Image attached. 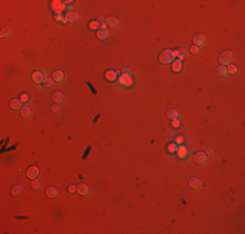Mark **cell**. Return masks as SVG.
Segmentation results:
<instances>
[{
    "mask_svg": "<svg viewBox=\"0 0 245 234\" xmlns=\"http://www.w3.org/2000/svg\"><path fill=\"white\" fill-rule=\"evenodd\" d=\"M54 18L56 20V21H61L63 24H65V20H64V16L61 14V12H56L55 13V16H54Z\"/></svg>",
    "mask_w": 245,
    "mask_h": 234,
    "instance_id": "32",
    "label": "cell"
},
{
    "mask_svg": "<svg viewBox=\"0 0 245 234\" xmlns=\"http://www.w3.org/2000/svg\"><path fill=\"white\" fill-rule=\"evenodd\" d=\"M21 116L24 118H31L33 117V111L29 105H25V107L21 108Z\"/></svg>",
    "mask_w": 245,
    "mask_h": 234,
    "instance_id": "15",
    "label": "cell"
},
{
    "mask_svg": "<svg viewBox=\"0 0 245 234\" xmlns=\"http://www.w3.org/2000/svg\"><path fill=\"white\" fill-rule=\"evenodd\" d=\"M68 191L72 194V193H76L77 191V186H74V185H69L68 186Z\"/></svg>",
    "mask_w": 245,
    "mask_h": 234,
    "instance_id": "39",
    "label": "cell"
},
{
    "mask_svg": "<svg viewBox=\"0 0 245 234\" xmlns=\"http://www.w3.org/2000/svg\"><path fill=\"white\" fill-rule=\"evenodd\" d=\"M51 7H52V9H54L55 12H63V11L67 9V4H65L64 1H57V0L51 1Z\"/></svg>",
    "mask_w": 245,
    "mask_h": 234,
    "instance_id": "5",
    "label": "cell"
},
{
    "mask_svg": "<svg viewBox=\"0 0 245 234\" xmlns=\"http://www.w3.org/2000/svg\"><path fill=\"white\" fill-rule=\"evenodd\" d=\"M121 74H125V75H132V72H130L129 68H124L121 70Z\"/></svg>",
    "mask_w": 245,
    "mask_h": 234,
    "instance_id": "38",
    "label": "cell"
},
{
    "mask_svg": "<svg viewBox=\"0 0 245 234\" xmlns=\"http://www.w3.org/2000/svg\"><path fill=\"white\" fill-rule=\"evenodd\" d=\"M205 154H206V155H211V154H213V150H211L210 147H206V152H205Z\"/></svg>",
    "mask_w": 245,
    "mask_h": 234,
    "instance_id": "42",
    "label": "cell"
},
{
    "mask_svg": "<svg viewBox=\"0 0 245 234\" xmlns=\"http://www.w3.org/2000/svg\"><path fill=\"white\" fill-rule=\"evenodd\" d=\"M217 74L219 75V77H226V75L228 74L227 67H224V65H219V67L217 68Z\"/></svg>",
    "mask_w": 245,
    "mask_h": 234,
    "instance_id": "23",
    "label": "cell"
},
{
    "mask_svg": "<svg viewBox=\"0 0 245 234\" xmlns=\"http://www.w3.org/2000/svg\"><path fill=\"white\" fill-rule=\"evenodd\" d=\"M31 187L34 190H41V187H42V185H41V182H39V180H31Z\"/></svg>",
    "mask_w": 245,
    "mask_h": 234,
    "instance_id": "30",
    "label": "cell"
},
{
    "mask_svg": "<svg viewBox=\"0 0 245 234\" xmlns=\"http://www.w3.org/2000/svg\"><path fill=\"white\" fill-rule=\"evenodd\" d=\"M89 29L90 30H99L100 29V24H99V21L98 20H91V21L89 22Z\"/></svg>",
    "mask_w": 245,
    "mask_h": 234,
    "instance_id": "24",
    "label": "cell"
},
{
    "mask_svg": "<svg viewBox=\"0 0 245 234\" xmlns=\"http://www.w3.org/2000/svg\"><path fill=\"white\" fill-rule=\"evenodd\" d=\"M189 186H190L192 189H194V190H201L202 189V183L197 177H192V178L189 180Z\"/></svg>",
    "mask_w": 245,
    "mask_h": 234,
    "instance_id": "10",
    "label": "cell"
},
{
    "mask_svg": "<svg viewBox=\"0 0 245 234\" xmlns=\"http://www.w3.org/2000/svg\"><path fill=\"white\" fill-rule=\"evenodd\" d=\"M12 35V30L9 28H4L1 30V33H0V37L1 38H7V37H11Z\"/></svg>",
    "mask_w": 245,
    "mask_h": 234,
    "instance_id": "27",
    "label": "cell"
},
{
    "mask_svg": "<svg viewBox=\"0 0 245 234\" xmlns=\"http://www.w3.org/2000/svg\"><path fill=\"white\" fill-rule=\"evenodd\" d=\"M175 52V56L176 57H179V60H184L185 59V56H187V49L185 48H179V49H176V51H174Z\"/></svg>",
    "mask_w": 245,
    "mask_h": 234,
    "instance_id": "18",
    "label": "cell"
},
{
    "mask_svg": "<svg viewBox=\"0 0 245 234\" xmlns=\"http://www.w3.org/2000/svg\"><path fill=\"white\" fill-rule=\"evenodd\" d=\"M106 24L110 26V28H117V25H119V21H117L116 17H112V16H110V17L106 18Z\"/></svg>",
    "mask_w": 245,
    "mask_h": 234,
    "instance_id": "17",
    "label": "cell"
},
{
    "mask_svg": "<svg viewBox=\"0 0 245 234\" xmlns=\"http://www.w3.org/2000/svg\"><path fill=\"white\" fill-rule=\"evenodd\" d=\"M46 194H47V196H50V198H55L57 195V190H56V187H54V186H48L47 189H46Z\"/></svg>",
    "mask_w": 245,
    "mask_h": 234,
    "instance_id": "21",
    "label": "cell"
},
{
    "mask_svg": "<svg viewBox=\"0 0 245 234\" xmlns=\"http://www.w3.org/2000/svg\"><path fill=\"white\" fill-rule=\"evenodd\" d=\"M22 190H24L22 185L17 183V185H15V186L12 187V195H13V196H18V195H21V194H22Z\"/></svg>",
    "mask_w": 245,
    "mask_h": 234,
    "instance_id": "19",
    "label": "cell"
},
{
    "mask_svg": "<svg viewBox=\"0 0 245 234\" xmlns=\"http://www.w3.org/2000/svg\"><path fill=\"white\" fill-rule=\"evenodd\" d=\"M172 128H175V129H179V128H180V121H179V118L172 120Z\"/></svg>",
    "mask_w": 245,
    "mask_h": 234,
    "instance_id": "34",
    "label": "cell"
},
{
    "mask_svg": "<svg viewBox=\"0 0 245 234\" xmlns=\"http://www.w3.org/2000/svg\"><path fill=\"white\" fill-rule=\"evenodd\" d=\"M20 100H21L22 103H28V101H29V95L24 93V94L21 95V96H20Z\"/></svg>",
    "mask_w": 245,
    "mask_h": 234,
    "instance_id": "33",
    "label": "cell"
},
{
    "mask_svg": "<svg viewBox=\"0 0 245 234\" xmlns=\"http://www.w3.org/2000/svg\"><path fill=\"white\" fill-rule=\"evenodd\" d=\"M110 37V33L107 29H99V30L97 31V38L100 39V41H107Z\"/></svg>",
    "mask_w": 245,
    "mask_h": 234,
    "instance_id": "13",
    "label": "cell"
},
{
    "mask_svg": "<svg viewBox=\"0 0 245 234\" xmlns=\"http://www.w3.org/2000/svg\"><path fill=\"white\" fill-rule=\"evenodd\" d=\"M175 59H176L175 52L171 51V49H164L159 55V61L163 62V64H172L175 61Z\"/></svg>",
    "mask_w": 245,
    "mask_h": 234,
    "instance_id": "1",
    "label": "cell"
},
{
    "mask_svg": "<svg viewBox=\"0 0 245 234\" xmlns=\"http://www.w3.org/2000/svg\"><path fill=\"white\" fill-rule=\"evenodd\" d=\"M51 77L55 80V82H61V81L64 80V72H63V70H60V69H56V70L52 72V75H51Z\"/></svg>",
    "mask_w": 245,
    "mask_h": 234,
    "instance_id": "14",
    "label": "cell"
},
{
    "mask_svg": "<svg viewBox=\"0 0 245 234\" xmlns=\"http://www.w3.org/2000/svg\"><path fill=\"white\" fill-rule=\"evenodd\" d=\"M77 193L80 194V195H89V193H90L89 185H86V183H80V185L77 186Z\"/></svg>",
    "mask_w": 245,
    "mask_h": 234,
    "instance_id": "12",
    "label": "cell"
},
{
    "mask_svg": "<svg viewBox=\"0 0 245 234\" xmlns=\"http://www.w3.org/2000/svg\"><path fill=\"white\" fill-rule=\"evenodd\" d=\"M167 150H168V152L169 154H176V150H177V144L175 143H169L168 146H167Z\"/></svg>",
    "mask_w": 245,
    "mask_h": 234,
    "instance_id": "29",
    "label": "cell"
},
{
    "mask_svg": "<svg viewBox=\"0 0 245 234\" xmlns=\"http://www.w3.org/2000/svg\"><path fill=\"white\" fill-rule=\"evenodd\" d=\"M198 51H200V48H198L197 46H194V44H193V46L190 47V52H192L193 55H197V54H198Z\"/></svg>",
    "mask_w": 245,
    "mask_h": 234,
    "instance_id": "36",
    "label": "cell"
},
{
    "mask_svg": "<svg viewBox=\"0 0 245 234\" xmlns=\"http://www.w3.org/2000/svg\"><path fill=\"white\" fill-rule=\"evenodd\" d=\"M194 161L197 164H206V161H207V155L205 154V152H197L196 154V156H194Z\"/></svg>",
    "mask_w": 245,
    "mask_h": 234,
    "instance_id": "8",
    "label": "cell"
},
{
    "mask_svg": "<svg viewBox=\"0 0 245 234\" xmlns=\"http://www.w3.org/2000/svg\"><path fill=\"white\" fill-rule=\"evenodd\" d=\"M117 82H119V85L123 87H130L133 85V78H132V75L120 74L119 77H117Z\"/></svg>",
    "mask_w": 245,
    "mask_h": 234,
    "instance_id": "2",
    "label": "cell"
},
{
    "mask_svg": "<svg viewBox=\"0 0 245 234\" xmlns=\"http://www.w3.org/2000/svg\"><path fill=\"white\" fill-rule=\"evenodd\" d=\"M44 83V86H47V87H54L55 86V80L54 78H46V81L43 82Z\"/></svg>",
    "mask_w": 245,
    "mask_h": 234,
    "instance_id": "31",
    "label": "cell"
},
{
    "mask_svg": "<svg viewBox=\"0 0 245 234\" xmlns=\"http://www.w3.org/2000/svg\"><path fill=\"white\" fill-rule=\"evenodd\" d=\"M232 57H233V55L231 51H223L219 56V62L222 65H224V67H226V65H230L231 61H232Z\"/></svg>",
    "mask_w": 245,
    "mask_h": 234,
    "instance_id": "3",
    "label": "cell"
},
{
    "mask_svg": "<svg viewBox=\"0 0 245 234\" xmlns=\"http://www.w3.org/2000/svg\"><path fill=\"white\" fill-rule=\"evenodd\" d=\"M11 108L12 109H21L22 108V101L20 99H12L11 100Z\"/></svg>",
    "mask_w": 245,
    "mask_h": 234,
    "instance_id": "20",
    "label": "cell"
},
{
    "mask_svg": "<svg viewBox=\"0 0 245 234\" xmlns=\"http://www.w3.org/2000/svg\"><path fill=\"white\" fill-rule=\"evenodd\" d=\"M39 174H41V169H39V167H37V165H31V167H29V168H28V170H26V176H28L30 180L38 178Z\"/></svg>",
    "mask_w": 245,
    "mask_h": 234,
    "instance_id": "4",
    "label": "cell"
},
{
    "mask_svg": "<svg viewBox=\"0 0 245 234\" xmlns=\"http://www.w3.org/2000/svg\"><path fill=\"white\" fill-rule=\"evenodd\" d=\"M31 77H33V81H34L37 85H41V83H43V82L46 81V77L43 75V72H39V70L34 72Z\"/></svg>",
    "mask_w": 245,
    "mask_h": 234,
    "instance_id": "7",
    "label": "cell"
},
{
    "mask_svg": "<svg viewBox=\"0 0 245 234\" xmlns=\"http://www.w3.org/2000/svg\"><path fill=\"white\" fill-rule=\"evenodd\" d=\"M176 154H177V156L180 157V159L184 160L185 157L188 156V154H189V151H188V148L184 146V144H181V146H179L177 147V150H176Z\"/></svg>",
    "mask_w": 245,
    "mask_h": 234,
    "instance_id": "9",
    "label": "cell"
},
{
    "mask_svg": "<svg viewBox=\"0 0 245 234\" xmlns=\"http://www.w3.org/2000/svg\"><path fill=\"white\" fill-rule=\"evenodd\" d=\"M87 86H89V88H90L91 91H93V94H97V90H95V88H94V86L90 83V82H87Z\"/></svg>",
    "mask_w": 245,
    "mask_h": 234,
    "instance_id": "41",
    "label": "cell"
},
{
    "mask_svg": "<svg viewBox=\"0 0 245 234\" xmlns=\"http://www.w3.org/2000/svg\"><path fill=\"white\" fill-rule=\"evenodd\" d=\"M227 72H228V74H237L239 73V68L235 64H230L227 67Z\"/></svg>",
    "mask_w": 245,
    "mask_h": 234,
    "instance_id": "26",
    "label": "cell"
},
{
    "mask_svg": "<svg viewBox=\"0 0 245 234\" xmlns=\"http://www.w3.org/2000/svg\"><path fill=\"white\" fill-rule=\"evenodd\" d=\"M99 117H100L99 114H97V116H95V118H94V121H93V122H95V121H97V120H98V118H99Z\"/></svg>",
    "mask_w": 245,
    "mask_h": 234,
    "instance_id": "43",
    "label": "cell"
},
{
    "mask_svg": "<svg viewBox=\"0 0 245 234\" xmlns=\"http://www.w3.org/2000/svg\"><path fill=\"white\" fill-rule=\"evenodd\" d=\"M54 100L56 104H60L61 101L64 100V94L61 93V91H56V93L54 94Z\"/></svg>",
    "mask_w": 245,
    "mask_h": 234,
    "instance_id": "25",
    "label": "cell"
},
{
    "mask_svg": "<svg viewBox=\"0 0 245 234\" xmlns=\"http://www.w3.org/2000/svg\"><path fill=\"white\" fill-rule=\"evenodd\" d=\"M167 116L171 118V120H176V118L179 117V112L176 111V109H169L168 113H167Z\"/></svg>",
    "mask_w": 245,
    "mask_h": 234,
    "instance_id": "28",
    "label": "cell"
},
{
    "mask_svg": "<svg viewBox=\"0 0 245 234\" xmlns=\"http://www.w3.org/2000/svg\"><path fill=\"white\" fill-rule=\"evenodd\" d=\"M51 109L54 112H56V113H60V105H59V104H54L51 107Z\"/></svg>",
    "mask_w": 245,
    "mask_h": 234,
    "instance_id": "37",
    "label": "cell"
},
{
    "mask_svg": "<svg viewBox=\"0 0 245 234\" xmlns=\"http://www.w3.org/2000/svg\"><path fill=\"white\" fill-rule=\"evenodd\" d=\"M181 69H182V62L180 60H175L172 62V70H174L175 73H179Z\"/></svg>",
    "mask_w": 245,
    "mask_h": 234,
    "instance_id": "22",
    "label": "cell"
},
{
    "mask_svg": "<svg viewBox=\"0 0 245 234\" xmlns=\"http://www.w3.org/2000/svg\"><path fill=\"white\" fill-rule=\"evenodd\" d=\"M193 43H194V46H197V47L205 46V43H206V38H205L202 34H196L194 38H193Z\"/></svg>",
    "mask_w": 245,
    "mask_h": 234,
    "instance_id": "11",
    "label": "cell"
},
{
    "mask_svg": "<svg viewBox=\"0 0 245 234\" xmlns=\"http://www.w3.org/2000/svg\"><path fill=\"white\" fill-rule=\"evenodd\" d=\"M80 18H81L80 14H78V13H74V12H68V13H65V16H64L65 24H67V22H77Z\"/></svg>",
    "mask_w": 245,
    "mask_h": 234,
    "instance_id": "6",
    "label": "cell"
},
{
    "mask_svg": "<svg viewBox=\"0 0 245 234\" xmlns=\"http://www.w3.org/2000/svg\"><path fill=\"white\" fill-rule=\"evenodd\" d=\"M104 77H106V80L110 81V82L117 81V73H116V70H107L106 73H104Z\"/></svg>",
    "mask_w": 245,
    "mask_h": 234,
    "instance_id": "16",
    "label": "cell"
},
{
    "mask_svg": "<svg viewBox=\"0 0 245 234\" xmlns=\"http://www.w3.org/2000/svg\"><path fill=\"white\" fill-rule=\"evenodd\" d=\"M175 143L177 144V146H181V144L184 143V138H182V137H176V139H175Z\"/></svg>",
    "mask_w": 245,
    "mask_h": 234,
    "instance_id": "35",
    "label": "cell"
},
{
    "mask_svg": "<svg viewBox=\"0 0 245 234\" xmlns=\"http://www.w3.org/2000/svg\"><path fill=\"white\" fill-rule=\"evenodd\" d=\"M90 150H91V146H87L86 151H85V154H84V156H82V159H86L87 155H89V152H90Z\"/></svg>",
    "mask_w": 245,
    "mask_h": 234,
    "instance_id": "40",
    "label": "cell"
}]
</instances>
